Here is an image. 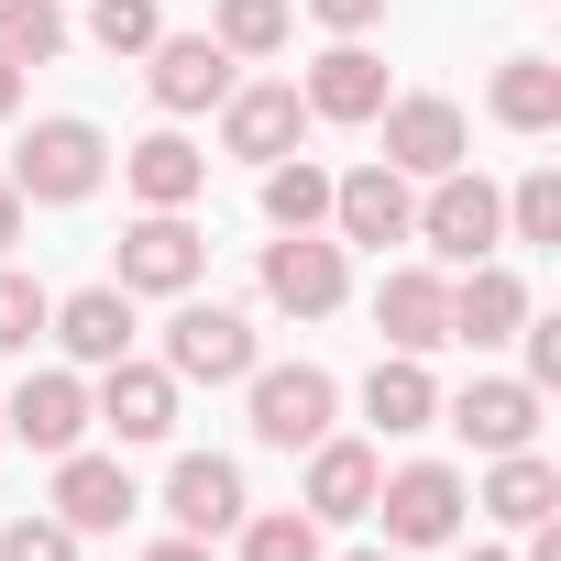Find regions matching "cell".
Instances as JSON below:
<instances>
[{
  "instance_id": "cell-1",
  "label": "cell",
  "mask_w": 561,
  "mask_h": 561,
  "mask_svg": "<svg viewBox=\"0 0 561 561\" xmlns=\"http://www.w3.org/2000/svg\"><path fill=\"white\" fill-rule=\"evenodd\" d=\"M100 176H111V144H100V122H78V111L34 122V133H23V154H12V187H23V198H45V209H78Z\"/></svg>"
},
{
  "instance_id": "cell-2",
  "label": "cell",
  "mask_w": 561,
  "mask_h": 561,
  "mask_svg": "<svg viewBox=\"0 0 561 561\" xmlns=\"http://www.w3.org/2000/svg\"><path fill=\"white\" fill-rule=\"evenodd\" d=\"M419 242H430L440 264H484V253L506 242V198L451 165V176H430V198H419Z\"/></svg>"
},
{
  "instance_id": "cell-3",
  "label": "cell",
  "mask_w": 561,
  "mask_h": 561,
  "mask_svg": "<svg viewBox=\"0 0 561 561\" xmlns=\"http://www.w3.org/2000/svg\"><path fill=\"white\" fill-rule=\"evenodd\" d=\"M331 408H342V386H331L320 364H264V375H253V440H264V451L331 440Z\"/></svg>"
},
{
  "instance_id": "cell-4",
  "label": "cell",
  "mask_w": 561,
  "mask_h": 561,
  "mask_svg": "<svg viewBox=\"0 0 561 561\" xmlns=\"http://www.w3.org/2000/svg\"><path fill=\"white\" fill-rule=\"evenodd\" d=\"M231 45L220 34H154L144 45V89H154V111H220L231 100Z\"/></svg>"
},
{
  "instance_id": "cell-5",
  "label": "cell",
  "mask_w": 561,
  "mask_h": 561,
  "mask_svg": "<svg viewBox=\"0 0 561 561\" xmlns=\"http://www.w3.org/2000/svg\"><path fill=\"white\" fill-rule=\"evenodd\" d=\"M165 375L176 386H242L253 375V320L242 309H176L165 320Z\"/></svg>"
},
{
  "instance_id": "cell-6",
  "label": "cell",
  "mask_w": 561,
  "mask_h": 561,
  "mask_svg": "<svg viewBox=\"0 0 561 561\" xmlns=\"http://www.w3.org/2000/svg\"><path fill=\"white\" fill-rule=\"evenodd\" d=\"M375 517H386L397 550H440V539L462 528V473H451V462H408V473L375 484Z\"/></svg>"
},
{
  "instance_id": "cell-7",
  "label": "cell",
  "mask_w": 561,
  "mask_h": 561,
  "mask_svg": "<svg viewBox=\"0 0 561 561\" xmlns=\"http://www.w3.org/2000/svg\"><path fill=\"white\" fill-rule=\"evenodd\" d=\"M198 264H209V242L187 231V209H144L122 231V287H144V298H187Z\"/></svg>"
},
{
  "instance_id": "cell-8",
  "label": "cell",
  "mask_w": 561,
  "mask_h": 561,
  "mask_svg": "<svg viewBox=\"0 0 561 561\" xmlns=\"http://www.w3.org/2000/svg\"><path fill=\"white\" fill-rule=\"evenodd\" d=\"M342 287H353L342 242H320V231H287V242H264V298H275V309H298V320H331V309H342Z\"/></svg>"
},
{
  "instance_id": "cell-9",
  "label": "cell",
  "mask_w": 561,
  "mask_h": 561,
  "mask_svg": "<svg viewBox=\"0 0 561 561\" xmlns=\"http://www.w3.org/2000/svg\"><path fill=\"white\" fill-rule=\"evenodd\" d=\"M331 231H342V242H375V253H386V242H408V231H419L408 176H397L386 154H375V165H353V176H331Z\"/></svg>"
},
{
  "instance_id": "cell-10",
  "label": "cell",
  "mask_w": 561,
  "mask_h": 561,
  "mask_svg": "<svg viewBox=\"0 0 561 561\" xmlns=\"http://www.w3.org/2000/svg\"><path fill=\"white\" fill-rule=\"evenodd\" d=\"M89 419L111 430V440H165L176 430V375L165 364H100V397H89Z\"/></svg>"
},
{
  "instance_id": "cell-11",
  "label": "cell",
  "mask_w": 561,
  "mask_h": 561,
  "mask_svg": "<svg viewBox=\"0 0 561 561\" xmlns=\"http://www.w3.org/2000/svg\"><path fill=\"white\" fill-rule=\"evenodd\" d=\"M440 419H451L473 451H528V440H539V386H528V375H473Z\"/></svg>"
},
{
  "instance_id": "cell-12",
  "label": "cell",
  "mask_w": 561,
  "mask_h": 561,
  "mask_svg": "<svg viewBox=\"0 0 561 561\" xmlns=\"http://www.w3.org/2000/svg\"><path fill=\"white\" fill-rule=\"evenodd\" d=\"M298 133H309V100H298L287 78H264V89H231V100H220V144L253 154V165L298 154Z\"/></svg>"
},
{
  "instance_id": "cell-13",
  "label": "cell",
  "mask_w": 561,
  "mask_h": 561,
  "mask_svg": "<svg viewBox=\"0 0 561 561\" xmlns=\"http://www.w3.org/2000/svg\"><path fill=\"white\" fill-rule=\"evenodd\" d=\"M375 331H386L397 353H440V342H451V275L397 264L386 287H375Z\"/></svg>"
},
{
  "instance_id": "cell-14",
  "label": "cell",
  "mask_w": 561,
  "mask_h": 561,
  "mask_svg": "<svg viewBox=\"0 0 561 561\" xmlns=\"http://www.w3.org/2000/svg\"><path fill=\"white\" fill-rule=\"evenodd\" d=\"M375 122H386V165L397 176H451L462 165V111L451 100H386Z\"/></svg>"
},
{
  "instance_id": "cell-15",
  "label": "cell",
  "mask_w": 561,
  "mask_h": 561,
  "mask_svg": "<svg viewBox=\"0 0 561 561\" xmlns=\"http://www.w3.org/2000/svg\"><path fill=\"white\" fill-rule=\"evenodd\" d=\"M144 495H133V473L111 462V451H56V517L78 528V539H100V528H122Z\"/></svg>"
},
{
  "instance_id": "cell-16",
  "label": "cell",
  "mask_w": 561,
  "mask_h": 561,
  "mask_svg": "<svg viewBox=\"0 0 561 561\" xmlns=\"http://www.w3.org/2000/svg\"><path fill=\"white\" fill-rule=\"evenodd\" d=\"M165 517L187 528V539H220V528H242L253 506H242V462H220V451H187L176 473H165Z\"/></svg>"
},
{
  "instance_id": "cell-17",
  "label": "cell",
  "mask_w": 561,
  "mask_h": 561,
  "mask_svg": "<svg viewBox=\"0 0 561 561\" xmlns=\"http://www.w3.org/2000/svg\"><path fill=\"white\" fill-rule=\"evenodd\" d=\"M0 440L78 451V440H89V386H78V375H23V397L0 408Z\"/></svg>"
},
{
  "instance_id": "cell-18",
  "label": "cell",
  "mask_w": 561,
  "mask_h": 561,
  "mask_svg": "<svg viewBox=\"0 0 561 561\" xmlns=\"http://www.w3.org/2000/svg\"><path fill=\"white\" fill-rule=\"evenodd\" d=\"M375 484H386V462L364 440H309V517L353 528V517H375Z\"/></svg>"
},
{
  "instance_id": "cell-19",
  "label": "cell",
  "mask_w": 561,
  "mask_h": 561,
  "mask_svg": "<svg viewBox=\"0 0 561 561\" xmlns=\"http://www.w3.org/2000/svg\"><path fill=\"white\" fill-rule=\"evenodd\" d=\"M298 100H309V122H375V111H386V67L342 34V45L309 67V89H298Z\"/></svg>"
},
{
  "instance_id": "cell-20",
  "label": "cell",
  "mask_w": 561,
  "mask_h": 561,
  "mask_svg": "<svg viewBox=\"0 0 561 561\" xmlns=\"http://www.w3.org/2000/svg\"><path fill=\"white\" fill-rule=\"evenodd\" d=\"M122 176H133V198H144V209H187V198L209 187V154H198L187 133H144V144L122 154Z\"/></svg>"
},
{
  "instance_id": "cell-21",
  "label": "cell",
  "mask_w": 561,
  "mask_h": 561,
  "mask_svg": "<svg viewBox=\"0 0 561 561\" xmlns=\"http://www.w3.org/2000/svg\"><path fill=\"white\" fill-rule=\"evenodd\" d=\"M45 331H56L78 364H122V353H133V287H78Z\"/></svg>"
},
{
  "instance_id": "cell-22",
  "label": "cell",
  "mask_w": 561,
  "mask_h": 561,
  "mask_svg": "<svg viewBox=\"0 0 561 561\" xmlns=\"http://www.w3.org/2000/svg\"><path fill=\"white\" fill-rule=\"evenodd\" d=\"M517 320H528V287H517V275L506 264H473L462 275V287H451V342H517Z\"/></svg>"
},
{
  "instance_id": "cell-23",
  "label": "cell",
  "mask_w": 561,
  "mask_h": 561,
  "mask_svg": "<svg viewBox=\"0 0 561 561\" xmlns=\"http://www.w3.org/2000/svg\"><path fill=\"white\" fill-rule=\"evenodd\" d=\"M364 419H375L386 440L430 430V419H440V386H430V364H419V353H386V364L364 375Z\"/></svg>"
},
{
  "instance_id": "cell-24",
  "label": "cell",
  "mask_w": 561,
  "mask_h": 561,
  "mask_svg": "<svg viewBox=\"0 0 561 561\" xmlns=\"http://www.w3.org/2000/svg\"><path fill=\"white\" fill-rule=\"evenodd\" d=\"M495 122L506 133H550L561 122V67L550 56H506L495 67Z\"/></svg>"
},
{
  "instance_id": "cell-25",
  "label": "cell",
  "mask_w": 561,
  "mask_h": 561,
  "mask_svg": "<svg viewBox=\"0 0 561 561\" xmlns=\"http://www.w3.org/2000/svg\"><path fill=\"white\" fill-rule=\"evenodd\" d=\"M484 506H495L506 528H539V517H561V473H550L539 451H495V484H484Z\"/></svg>"
},
{
  "instance_id": "cell-26",
  "label": "cell",
  "mask_w": 561,
  "mask_h": 561,
  "mask_svg": "<svg viewBox=\"0 0 561 561\" xmlns=\"http://www.w3.org/2000/svg\"><path fill=\"white\" fill-rule=\"evenodd\" d=\"M264 220H275V231H320V220H331V176H320L309 154H275V165H264Z\"/></svg>"
},
{
  "instance_id": "cell-27",
  "label": "cell",
  "mask_w": 561,
  "mask_h": 561,
  "mask_svg": "<svg viewBox=\"0 0 561 561\" xmlns=\"http://www.w3.org/2000/svg\"><path fill=\"white\" fill-rule=\"evenodd\" d=\"M0 56L12 67H56L67 56V12L56 0H0Z\"/></svg>"
},
{
  "instance_id": "cell-28",
  "label": "cell",
  "mask_w": 561,
  "mask_h": 561,
  "mask_svg": "<svg viewBox=\"0 0 561 561\" xmlns=\"http://www.w3.org/2000/svg\"><path fill=\"white\" fill-rule=\"evenodd\" d=\"M242 561H320V517H309V506L242 517Z\"/></svg>"
},
{
  "instance_id": "cell-29",
  "label": "cell",
  "mask_w": 561,
  "mask_h": 561,
  "mask_svg": "<svg viewBox=\"0 0 561 561\" xmlns=\"http://www.w3.org/2000/svg\"><path fill=\"white\" fill-rule=\"evenodd\" d=\"M45 320H56V298L34 287L23 264H0V353H34V342H45Z\"/></svg>"
},
{
  "instance_id": "cell-30",
  "label": "cell",
  "mask_w": 561,
  "mask_h": 561,
  "mask_svg": "<svg viewBox=\"0 0 561 561\" xmlns=\"http://www.w3.org/2000/svg\"><path fill=\"white\" fill-rule=\"evenodd\" d=\"M287 23H298L287 0H220V23H209V34H220L231 56H275V45H287Z\"/></svg>"
},
{
  "instance_id": "cell-31",
  "label": "cell",
  "mask_w": 561,
  "mask_h": 561,
  "mask_svg": "<svg viewBox=\"0 0 561 561\" xmlns=\"http://www.w3.org/2000/svg\"><path fill=\"white\" fill-rule=\"evenodd\" d=\"M154 34H165L154 0H89V45H100V56H144Z\"/></svg>"
},
{
  "instance_id": "cell-32",
  "label": "cell",
  "mask_w": 561,
  "mask_h": 561,
  "mask_svg": "<svg viewBox=\"0 0 561 561\" xmlns=\"http://www.w3.org/2000/svg\"><path fill=\"white\" fill-rule=\"evenodd\" d=\"M506 231H517V242H561V176H550V165H528V176H517Z\"/></svg>"
},
{
  "instance_id": "cell-33",
  "label": "cell",
  "mask_w": 561,
  "mask_h": 561,
  "mask_svg": "<svg viewBox=\"0 0 561 561\" xmlns=\"http://www.w3.org/2000/svg\"><path fill=\"white\" fill-rule=\"evenodd\" d=\"M0 561H78V528H67L56 506H34V517L0 528Z\"/></svg>"
},
{
  "instance_id": "cell-34",
  "label": "cell",
  "mask_w": 561,
  "mask_h": 561,
  "mask_svg": "<svg viewBox=\"0 0 561 561\" xmlns=\"http://www.w3.org/2000/svg\"><path fill=\"white\" fill-rule=\"evenodd\" d=\"M528 331V386H561V320H517Z\"/></svg>"
},
{
  "instance_id": "cell-35",
  "label": "cell",
  "mask_w": 561,
  "mask_h": 561,
  "mask_svg": "<svg viewBox=\"0 0 561 561\" xmlns=\"http://www.w3.org/2000/svg\"><path fill=\"white\" fill-rule=\"evenodd\" d=\"M309 12H320L331 34H364V23H386V0H309Z\"/></svg>"
},
{
  "instance_id": "cell-36",
  "label": "cell",
  "mask_w": 561,
  "mask_h": 561,
  "mask_svg": "<svg viewBox=\"0 0 561 561\" xmlns=\"http://www.w3.org/2000/svg\"><path fill=\"white\" fill-rule=\"evenodd\" d=\"M144 561H220V550H209V539H187V528H176V539H154V550H144Z\"/></svg>"
},
{
  "instance_id": "cell-37",
  "label": "cell",
  "mask_w": 561,
  "mask_h": 561,
  "mask_svg": "<svg viewBox=\"0 0 561 561\" xmlns=\"http://www.w3.org/2000/svg\"><path fill=\"white\" fill-rule=\"evenodd\" d=\"M12 242H23V187L0 176V253H12Z\"/></svg>"
},
{
  "instance_id": "cell-38",
  "label": "cell",
  "mask_w": 561,
  "mask_h": 561,
  "mask_svg": "<svg viewBox=\"0 0 561 561\" xmlns=\"http://www.w3.org/2000/svg\"><path fill=\"white\" fill-rule=\"evenodd\" d=\"M12 111H23V67H12V56H0V122H12Z\"/></svg>"
},
{
  "instance_id": "cell-39",
  "label": "cell",
  "mask_w": 561,
  "mask_h": 561,
  "mask_svg": "<svg viewBox=\"0 0 561 561\" xmlns=\"http://www.w3.org/2000/svg\"><path fill=\"white\" fill-rule=\"evenodd\" d=\"M342 561H397V550H342Z\"/></svg>"
},
{
  "instance_id": "cell-40",
  "label": "cell",
  "mask_w": 561,
  "mask_h": 561,
  "mask_svg": "<svg viewBox=\"0 0 561 561\" xmlns=\"http://www.w3.org/2000/svg\"><path fill=\"white\" fill-rule=\"evenodd\" d=\"M462 561H506V550H462Z\"/></svg>"
}]
</instances>
